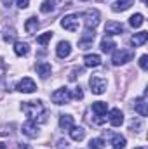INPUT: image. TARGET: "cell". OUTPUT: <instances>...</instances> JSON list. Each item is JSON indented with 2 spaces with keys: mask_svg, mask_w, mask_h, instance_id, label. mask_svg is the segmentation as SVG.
<instances>
[{
  "mask_svg": "<svg viewBox=\"0 0 148 149\" xmlns=\"http://www.w3.org/2000/svg\"><path fill=\"white\" fill-rule=\"evenodd\" d=\"M21 108L26 113V116L35 123H44L47 120V111L40 101H26V102H23Z\"/></svg>",
  "mask_w": 148,
  "mask_h": 149,
  "instance_id": "obj_1",
  "label": "cell"
},
{
  "mask_svg": "<svg viewBox=\"0 0 148 149\" xmlns=\"http://www.w3.org/2000/svg\"><path fill=\"white\" fill-rule=\"evenodd\" d=\"M51 99H52V102H54V104H66V102H70L73 97H72L70 88L63 87V88H58V90L51 95Z\"/></svg>",
  "mask_w": 148,
  "mask_h": 149,
  "instance_id": "obj_2",
  "label": "cell"
},
{
  "mask_svg": "<svg viewBox=\"0 0 148 149\" xmlns=\"http://www.w3.org/2000/svg\"><path fill=\"white\" fill-rule=\"evenodd\" d=\"M132 57H134V52H132V50L122 49V50H117V52L113 54L111 63H113V66H120V64H125V63L132 61Z\"/></svg>",
  "mask_w": 148,
  "mask_h": 149,
  "instance_id": "obj_3",
  "label": "cell"
},
{
  "mask_svg": "<svg viewBox=\"0 0 148 149\" xmlns=\"http://www.w3.org/2000/svg\"><path fill=\"white\" fill-rule=\"evenodd\" d=\"M84 17H85V28H87V31H91V30L94 31V28L99 23V12L98 10H85Z\"/></svg>",
  "mask_w": 148,
  "mask_h": 149,
  "instance_id": "obj_4",
  "label": "cell"
},
{
  "mask_svg": "<svg viewBox=\"0 0 148 149\" xmlns=\"http://www.w3.org/2000/svg\"><path fill=\"white\" fill-rule=\"evenodd\" d=\"M89 85H91V92L96 94V95H99V94H103L106 90V80L99 78V76H92L89 80Z\"/></svg>",
  "mask_w": 148,
  "mask_h": 149,
  "instance_id": "obj_5",
  "label": "cell"
},
{
  "mask_svg": "<svg viewBox=\"0 0 148 149\" xmlns=\"http://www.w3.org/2000/svg\"><path fill=\"white\" fill-rule=\"evenodd\" d=\"M61 26L68 31H77L78 30V16L77 14H70V16H65L61 19Z\"/></svg>",
  "mask_w": 148,
  "mask_h": 149,
  "instance_id": "obj_6",
  "label": "cell"
},
{
  "mask_svg": "<svg viewBox=\"0 0 148 149\" xmlns=\"http://www.w3.org/2000/svg\"><path fill=\"white\" fill-rule=\"evenodd\" d=\"M16 88H18L19 92H23V94H32V92L37 90V85H35V81H33L32 78H23V80L16 85Z\"/></svg>",
  "mask_w": 148,
  "mask_h": 149,
  "instance_id": "obj_7",
  "label": "cell"
},
{
  "mask_svg": "<svg viewBox=\"0 0 148 149\" xmlns=\"http://www.w3.org/2000/svg\"><path fill=\"white\" fill-rule=\"evenodd\" d=\"M21 130H23V134L26 135V137H30V139H35L38 135V127L35 121H32V120H28L26 123H23V127H21Z\"/></svg>",
  "mask_w": 148,
  "mask_h": 149,
  "instance_id": "obj_8",
  "label": "cell"
},
{
  "mask_svg": "<svg viewBox=\"0 0 148 149\" xmlns=\"http://www.w3.org/2000/svg\"><path fill=\"white\" fill-rule=\"evenodd\" d=\"M106 109H108V106H106V102H101V101H98V102H94L92 104V111L96 113V123H103L105 121V114H106Z\"/></svg>",
  "mask_w": 148,
  "mask_h": 149,
  "instance_id": "obj_9",
  "label": "cell"
},
{
  "mask_svg": "<svg viewBox=\"0 0 148 149\" xmlns=\"http://www.w3.org/2000/svg\"><path fill=\"white\" fill-rule=\"evenodd\" d=\"M108 120H110V123L113 127H120L124 123V113L120 111L118 108H115V109H111L108 113Z\"/></svg>",
  "mask_w": 148,
  "mask_h": 149,
  "instance_id": "obj_10",
  "label": "cell"
},
{
  "mask_svg": "<svg viewBox=\"0 0 148 149\" xmlns=\"http://www.w3.org/2000/svg\"><path fill=\"white\" fill-rule=\"evenodd\" d=\"M56 54H58V57H61V59L68 57V56L72 54V45H70V42H59L58 47H56Z\"/></svg>",
  "mask_w": 148,
  "mask_h": 149,
  "instance_id": "obj_11",
  "label": "cell"
},
{
  "mask_svg": "<svg viewBox=\"0 0 148 149\" xmlns=\"http://www.w3.org/2000/svg\"><path fill=\"white\" fill-rule=\"evenodd\" d=\"M122 31H124V26L120 23H115V21L106 23V26H105V33L106 35H120Z\"/></svg>",
  "mask_w": 148,
  "mask_h": 149,
  "instance_id": "obj_12",
  "label": "cell"
},
{
  "mask_svg": "<svg viewBox=\"0 0 148 149\" xmlns=\"http://www.w3.org/2000/svg\"><path fill=\"white\" fill-rule=\"evenodd\" d=\"M132 3H134V0H117V2H113L111 10H113V12H122V10H127Z\"/></svg>",
  "mask_w": 148,
  "mask_h": 149,
  "instance_id": "obj_13",
  "label": "cell"
},
{
  "mask_svg": "<svg viewBox=\"0 0 148 149\" xmlns=\"http://www.w3.org/2000/svg\"><path fill=\"white\" fill-rule=\"evenodd\" d=\"M134 111L140 113V116H147V114H148L147 101H145V97H138V99L134 101Z\"/></svg>",
  "mask_w": 148,
  "mask_h": 149,
  "instance_id": "obj_14",
  "label": "cell"
},
{
  "mask_svg": "<svg viewBox=\"0 0 148 149\" xmlns=\"http://www.w3.org/2000/svg\"><path fill=\"white\" fill-rule=\"evenodd\" d=\"M84 64H85L87 68H96V66L101 64V57H99L98 54H89V56L84 57Z\"/></svg>",
  "mask_w": 148,
  "mask_h": 149,
  "instance_id": "obj_15",
  "label": "cell"
},
{
  "mask_svg": "<svg viewBox=\"0 0 148 149\" xmlns=\"http://www.w3.org/2000/svg\"><path fill=\"white\" fill-rule=\"evenodd\" d=\"M92 40H94V31H85V35L78 40V47L80 49H89L92 45Z\"/></svg>",
  "mask_w": 148,
  "mask_h": 149,
  "instance_id": "obj_16",
  "label": "cell"
},
{
  "mask_svg": "<svg viewBox=\"0 0 148 149\" xmlns=\"http://www.w3.org/2000/svg\"><path fill=\"white\" fill-rule=\"evenodd\" d=\"M147 40H148V33L141 31V33H134V37L131 38V43H132V47H141Z\"/></svg>",
  "mask_w": 148,
  "mask_h": 149,
  "instance_id": "obj_17",
  "label": "cell"
},
{
  "mask_svg": "<svg viewBox=\"0 0 148 149\" xmlns=\"http://www.w3.org/2000/svg\"><path fill=\"white\" fill-rule=\"evenodd\" d=\"M68 132H70V137H72L73 141H77V142H80V141L85 137V130H84V128H80V127H75V125L68 130Z\"/></svg>",
  "mask_w": 148,
  "mask_h": 149,
  "instance_id": "obj_18",
  "label": "cell"
},
{
  "mask_svg": "<svg viewBox=\"0 0 148 149\" xmlns=\"http://www.w3.org/2000/svg\"><path fill=\"white\" fill-rule=\"evenodd\" d=\"M59 127H61L63 130H70V128L73 127V116H70V114H61V116H59Z\"/></svg>",
  "mask_w": 148,
  "mask_h": 149,
  "instance_id": "obj_19",
  "label": "cell"
},
{
  "mask_svg": "<svg viewBox=\"0 0 148 149\" xmlns=\"http://www.w3.org/2000/svg\"><path fill=\"white\" fill-rule=\"evenodd\" d=\"M37 28H38L37 17H28L26 23H25V30H26V33H28V35H33V33L37 31Z\"/></svg>",
  "mask_w": 148,
  "mask_h": 149,
  "instance_id": "obj_20",
  "label": "cell"
},
{
  "mask_svg": "<svg viewBox=\"0 0 148 149\" xmlns=\"http://www.w3.org/2000/svg\"><path fill=\"white\" fill-rule=\"evenodd\" d=\"M111 144L115 149H124L125 148V137L120 135V134H113L111 135Z\"/></svg>",
  "mask_w": 148,
  "mask_h": 149,
  "instance_id": "obj_21",
  "label": "cell"
},
{
  "mask_svg": "<svg viewBox=\"0 0 148 149\" xmlns=\"http://www.w3.org/2000/svg\"><path fill=\"white\" fill-rule=\"evenodd\" d=\"M14 52H16V56H26L30 52V47L25 42H16L14 43Z\"/></svg>",
  "mask_w": 148,
  "mask_h": 149,
  "instance_id": "obj_22",
  "label": "cell"
},
{
  "mask_svg": "<svg viewBox=\"0 0 148 149\" xmlns=\"http://www.w3.org/2000/svg\"><path fill=\"white\" fill-rule=\"evenodd\" d=\"M35 70H37V73L42 76V78H47L49 74H51V64L49 63H38L37 66H35Z\"/></svg>",
  "mask_w": 148,
  "mask_h": 149,
  "instance_id": "obj_23",
  "label": "cell"
},
{
  "mask_svg": "<svg viewBox=\"0 0 148 149\" xmlns=\"http://www.w3.org/2000/svg\"><path fill=\"white\" fill-rule=\"evenodd\" d=\"M54 9H56V0H44L42 5H40V10H42L44 14H49V12H52Z\"/></svg>",
  "mask_w": 148,
  "mask_h": 149,
  "instance_id": "obj_24",
  "label": "cell"
},
{
  "mask_svg": "<svg viewBox=\"0 0 148 149\" xmlns=\"http://www.w3.org/2000/svg\"><path fill=\"white\" fill-rule=\"evenodd\" d=\"M143 23H145L143 14H134V16H131V17H129V24H131L132 28H140Z\"/></svg>",
  "mask_w": 148,
  "mask_h": 149,
  "instance_id": "obj_25",
  "label": "cell"
},
{
  "mask_svg": "<svg viewBox=\"0 0 148 149\" xmlns=\"http://www.w3.org/2000/svg\"><path fill=\"white\" fill-rule=\"evenodd\" d=\"M99 47H101V50H103L105 54H108V52H111V50H113V47H115V42H113V40H110V38H103Z\"/></svg>",
  "mask_w": 148,
  "mask_h": 149,
  "instance_id": "obj_26",
  "label": "cell"
},
{
  "mask_svg": "<svg viewBox=\"0 0 148 149\" xmlns=\"http://www.w3.org/2000/svg\"><path fill=\"white\" fill-rule=\"evenodd\" d=\"M105 148V141L103 139H92L91 142H89V149H103Z\"/></svg>",
  "mask_w": 148,
  "mask_h": 149,
  "instance_id": "obj_27",
  "label": "cell"
},
{
  "mask_svg": "<svg viewBox=\"0 0 148 149\" xmlns=\"http://www.w3.org/2000/svg\"><path fill=\"white\" fill-rule=\"evenodd\" d=\"M51 38H52V31H45L44 35L37 37V43H40V45H45V43H47Z\"/></svg>",
  "mask_w": 148,
  "mask_h": 149,
  "instance_id": "obj_28",
  "label": "cell"
},
{
  "mask_svg": "<svg viewBox=\"0 0 148 149\" xmlns=\"http://www.w3.org/2000/svg\"><path fill=\"white\" fill-rule=\"evenodd\" d=\"M140 68L145 70V71L148 70V56H141L140 57Z\"/></svg>",
  "mask_w": 148,
  "mask_h": 149,
  "instance_id": "obj_29",
  "label": "cell"
},
{
  "mask_svg": "<svg viewBox=\"0 0 148 149\" xmlns=\"http://www.w3.org/2000/svg\"><path fill=\"white\" fill-rule=\"evenodd\" d=\"M72 97H73V99H82V97H84V92H82V88H80V87H77V88L73 90Z\"/></svg>",
  "mask_w": 148,
  "mask_h": 149,
  "instance_id": "obj_30",
  "label": "cell"
},
{
  "mask_svg": "<svg viewBox=\"0 0 148 149\" xmlns=\"http://www.w3.org/2000/svg\"><path fill=\"white\" fill-rule=\"evenodd\" d=\"M14 35H16V33H14V30H11V33H9V30H7L4 40H5V42H12V40H14Z\"/></svg>",
  "mask_w": 148,
  "mask_h": 149,
  "instance_id": "obj_31",
  "label": "cell"
},
{
  "mask_svg": "<svg viewBox=\"0 0 148 149\" xmlns=\"http://www.w3.org/2000/svg\"><path fill=\"white\" fill-rule=\"evenodd\" d=\"M28 3H30V0H16V5H18L19 9H26Z\"/></svg>",
  "mask_w": 148,
  "mask_h": 149,
  "instance_id": "obj_32",
  "label": "cell"
},
{
  "mask_svg": "<svg viewBox=\"0 0 148 149\" xmlns=\"http://www.w3.org/2000/svg\"><path fill=\"white\" fill-rule=\"evenodd\" d=\"M4 73H5V64L0 61V76H4Z\"/></svg>",
  "mask_w": 148,
  "mask_h": 149,
  "instance_id": "obj_33",
  "label": "cell"
},
{
  "mask_svg": "<svg viewBox=\"0 0 148 149\" xmlns=\"http://www.w3.org/2000/svg\"><path fill=\"white\" fill-rule=\"evenodd\" d=\"M4 3H5V7H9L11 5V0H4Z\"/></svg>",
  "mask_w": 148,
  "mask_h": 149,
  "instance_id": "obj_34",
  "label": "cell"
},
{
  "mask_svg": "<svg viewBox=\"0 0 148 149\" xmlns=\"http://www.w3.org/2000/svg\"><path fill=\"white\" fill-rule=\"evenodd\" d=\"M134 149H145V148H134Z\"/></svg>",
  "mask_w": 148,
  "mask_h": 149,
  "instance_id": "obj_35",
  "label": "cell"
},
{
  "mask_svg": "<svg viewBox=\"0 0 148 149\" xmlns=\"http://www.w3.org/2000/svg\"><path fill=\"white\" fill-rule=\"evenodd\" d=\"M141 2H145V0H141Z\"/></svg>",
  "mask_w": 148,
  "mask_h": 149,
  "instance_id": "obj_36",
  "label": "cell"
},
{
  "mask_svg": "<svg viewBox=\"0 0 148 149\" xmlns=\"http://www.w3.org/2000/svg\"><path fill=\"white\" fill-rule=\"evenodd\" d=\"M82 2H85V0H82Z\"/></svg>",
  "mask_w": 148,
  "mask_h": 149,
  "instance_id": "obj_37",
  "label": "cell"
}]
</instances>
